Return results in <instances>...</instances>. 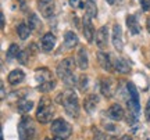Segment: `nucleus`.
I'll use <instances>...</instances> for the list:
<instances>
[{"mask_svg": "<svg viewBox=\"0 0 150 140\" xmlns=\"http://www.w3.org/2000/svg\"><path fill=\"white\" fill-rule=\"evenodd\" d=\"M45 140H50V139L47 137V139H45ZM53 140H63V139H59V137H56V139H53Z\"/></svg>", "mask_w": 150, "mask_h": 140, "instance_id": "obj_39", "label": "nucleus"}, {"mask_svg": "<svg viewBox=\"0 0 150 140\" xmlns=\"http://www.w3.org/2000/svg\"><path fill=\"white\" fill-rule=\"evenodd\" d=\"M93 140H106V135L100 132L99 129L95 130V135H93Z\"/></svg>", "mask_w": 150, "mask_h": 140, "instance_id": "obj_30", "label": "nucleus"}, {"mask_svg": "<svg viewBox=\"0 0 150 140\" xmlns=\"http://www.w3.org/2000/svg\"><path fill=\"white\" fill-rule=\"evenodd\" d=\"M64 44L68 49H72L78 44V36L75 35V32L72 31H67L64 33Z\"/></svg>", "mask_w": 150, "mask_h": 140, "instance_id": "obj_17", "label": "nucleus"}, {"mask_svg": "<svg viewBox=\"0 0 150 140\" xmlns=\"http://www.w3.org/2000/svg\"><path fill=\"white\" fill-rule=\"evenodd\" d=\"M140 6H142V8L145 11H149L150 10V0H139Z\"/></svg>", "mask_w": 150, "mask_h": 140, "instance_id": "obj_31", "label": "nucleus"}, {"mask_svg": "<svg viewBox=\"0 0 150 140\" xmlns=\"http://www.w3.org/2000/svg\"><path fill=\"white\" fill-rule=\"evenodd\" d=\"M108 4H114V0H107Z\"/></svg>", "mask_w": 150, "mask_h": 140, "instance_id": "obj_38", "label": "nucleus"}, {"mask_svg": "<svg viewBox=\"0 0 150 140\" xmlns=\"http://www.w3.org/2000/svg\"><path fill=\"white\" fill-rule=\"evenodd\" d=\"M82 27H83V36L86 38V40L91 43L93 42V38H95V28L92 25V21H91V17L89 15H83L82 18Z\"/></svg>", "mask_w": 150, "mask_h": 140, "instance_id": "obj_7", "label": "nucleus"}, {"mask_svg": "<svg viewBox=\"0 0 150 140\" xmlns=\"http://www.w3.org/2000/svg\"><path fill=\"white\" fill-rule=\"evenodd\" d=\"M18 54H20V47H18V44L13 43L10 44V47H8V50H7V60H11L14 58V57H18Z\"/></svg>", "mask_w": 150, "mask_h": 140, "instance_id": "obj_25", "label": "nucleus"}, {"mask_svg": "<svg viewBox=\"0 0 150 140\" xmlns=\"http://www.w3.org/2000/svg\"><path fill=\"white\" fill-rule=\"evenodd\" d=\"M112 65H114V70L117 71L118 74H128L131 71V67L129 64L122 58H115L112 60Z\"/></svg>", "mask_w": 150, "mask_h": 140, "instance_id": "obj_13", "label": "nucleus"}, {"mask_svg": "<svg viewBox=\"0 0 150 140\" xmlns=\"http://www.w3.org/2000/svg\"><path fill=\"white\" fill-rule=\"evenodd\" d=\"M6 97V92H4V85L1 83V98H4Z\"/></svg>", "mask_w": 150, "mask_h": 140, "instance_id": "obj_34", "label": "nucleus"}, {"mask_svg": "<svg viewBox=\"0 0 150 140\" xmlns=\"http://www.w3.org/2000/svg\"><path fill=\"white\" fill-rule=\"evenodd\" d=\"M97 60H99V64L102 65V68L104 71H111L114 68V65H112V60L110 57V54L107 53H97Z\"/></svg>", "mask_w": 150, "mask_h": 140, "instance_id": "obj_12", "label": "nucleus"}, {"mask_svg": "<svg viewBox=\"0 0 150 140\" xmlns=\"http://www.w3.org/2000/svg\"><path fill=\"white\" fill-rule=\"evenodd\" d=\"M24 76H25V74H24L21 70H14L8 74V78H7V79H8V83H10V85H18V83H21V82L24 81Z\"/></svg>", "mask_w": 150, "mask_h": 140, "instance_id": "obj_15", "label": "nucleus"}, {"mask_svg": "<svg viewBox=\"0 0 150 140\" xmlns=\"http://www.w3.org/2000/svg\"><path fill=\"white\" fill-rule=\"evenodd\" d=\"M120 140H132V137H131V136H128V135H125V136H122Z\"/></svg>", "mask_w": 150, "mask_h": 140, "instance_id": "obj_36", "label": "nucleus"}, {"mask_svg": "<svg viewBox=\"0 0 150 140\" xmlns=\"http://www.w3.org/2000/svg\"><path fill=\"white\" fill-rule=\"evenodd\" d=\"M17 33H18L20 39L25 40V39H28L29 35H31V28L28 27V25H25V24H20V25L17 27Z\"/></svg>", "mask_w": 150, "mask_h": 140, "instance_id": "obj_21", "label": "nucleus"}, {"mask_svg": "<svg viewBox=\"0 0 150 140\" xmlns=\"http://www.w3.org/2000/svg\"><path fill=\"white\" fill-rule=\"evenodd\" d=\"M97 103H99V96H97V94H91V96L85 100V110L88 113H92V111L96 108Z\"/></svg>", "mask_w": 150, "mask_h": 140, "instance_id": "obj_20", "label": "nucleus"}, {"mask_svg": "<svg viewBox=\"0 0 150 140\" xmlns=\"http://www.w3.org/2000/svg\"><path fill=\"white\" fill-rule=\"evenodd\" d=\"M78 1H79V0H70V4L72 6V7H75V6L78 4Z\"/></svg>", "mask_w": 150, "mask_h": 140, "instance_id": "obj_35", "label": "nucleus"}, {"mask_svg": "<svg viewBox=\"0 0 150 140\" xmlns=\"http://www.w3.org/2000/svg\"><path fill=\"white\" fill-rule=\"evenodd\" d=\"M0 20H1V29L4 28V15H3V13H0Z\"/></svg>", "mask_w": 150, "mask_h": 140, "instance_id": "obj_33", "label": "nucleus"}, {"mask_svg": "<svg viewBox=\"0 0 150 140\" xmlns=\"http://www.w3.org/2000/svg\"><path fill=\"white\" fill-rule=\"evenodd\" d=\"M112 43L114 47L117 49L118 51H121L124 49V42H122V29L118 24L112 25Z\"/></svg>", "mask_w": 150, "mask_h": 140, "instance_id": "obj_9", "label": "nucleus"}, {"mask_svg": "<svg viewBox=\"0 0 150 140\" xmlns=\"http://www.w3.org/2000/svg\"><path fill=\"white\" fill-rule=\"evenodd\" d=\"M76 61H78V67L81 70H85L88 68V64H89V60H88V53L83 47H81L78 50V56H76Z\"/></svg>", "mask_w": 150, "mask_h": 140, "instance_id": "obj_16", "label": "nucleus"}, {"mask_svg": "<svg viewBox=\"0 0 150 140\" xmlns=\"http://www.w3.org/2000/svg\"><path fill=\"white\" fill-rule=\"evenodd\" d=\"M127 90L129 93V98L135 103H139V93H138V89L135 87L134 83H127Z\"/></svg>", "mask_w": 150, "mask_h": 140, "instance_id": "obj_24", "label": "nucleus"}, {"mask_svg": "<svg viewBox=\"0 0 150 140\" xmlns=\"http://www.w3.org/2000/svg\"><path fill=\"white\" fill-rule=\"evenodd\" d=\"M74 68H75L74 60L65 58V60H63L59 64V67H57V75L64 82H67V83H74V76H72Z\"/></svg>", "mask_w": 150, "mask_h": 140, "instance_id": "obj_2", "label": "nucleus"}, {"mask_svg": "<svg viewBox=\"0 0 150 140\" xmlns=\"http://www.w3.org/2000/svg\"><path fill=\"white\" fill-rule=\"evenodd\" d=\"M85 8H86V15H89L91 18H95L97 15V7H96V3L93 0H88L85 4Z\"/></svg>", "mask_w": 150, "mask_h": 140, "instance_id": "obj_23", "label": "nucleus"}, {"mask_svg": "<svg viewBox=\"0 0 150 140\" xmlns=\"http://www.w3.org/2000/svg\"><path fill=\"white\" fill-rule=\"evenodd\" d=\"M127 25L129 28V32L132 35H138L140 32V27L138 21H136V17L135 15H128L127 17Z\"/></svg>", "mask_w": 150, "mask_h": 140, "instance_id": "obj_18", "label": "nucleus"}, {"mask_svg": "<svg viewBox=\"0 0 150 140\" xmlns=\"http://www.w3.org/2000/svg\"><path fill=\"white\" fill-rule=\"evenodd\" d=\"M53 106L52 101L49 98H42L39 103V107H38V113H36V118L40 124H47L50 119L53 118Z\"/></svg>", "mask_w": 150, "mask_h": 140, "instance_id": "obj_3", "label": "nucleus"}, {"mask_svg": "<svg viewBox=\"0 0 150 140\" xmlns=\"http://www.w3.org/2000/svg\"><path fill=\"white\" fill-rule=\"evenodd\" d=\"M108 117L112 121H120L124 117V110L121 108L120 104H112L111 107L108 108Z\"/></svg>", "mask_w": 150, "mask_h": 140, "instance_id": "obj_14", "label": "nucleus"}, {"mask_svg": "<svg viewBox=\"0 0 150 140\" xmlns=\"http://www.w3.org/2000/svg\"><path fill=\"white\" fill-rule=\"evenodd\" d=\"M38 8L45 18L52 17L54 13V0H38Z\"/></svg>", "mask_w": 150, "mask_h": 140, "instance_id": "obj_6", "label": "nucleus"}, {"mask_svg": "<svg viewBox=\"0 0 150 140\" xmlns=\"http://www.w3.org/2000/svg\"><path fill=\"white\" fill-rule=\"evenodd\" d=\"M78 86L82 92L86 90V86H88V76L86 75H81L79 76V82H78Z\"/></svg>", "mask_w": 150, "mask_h": 140, "instance_id": "obj_28", "label": "nucleus"}, {"mask_svg": "<svg viewBox=\"0 0 150 140\" xmlns=\"http://www.w3.org/2000/svg\"><path fill=\"white\" fill-rule=\"evenodd\" d=\"M146 27H147V31L150 32V18H147V21H146Z\"/></svg>", "mask_w": 150, "mask_h": 140, "instance_id": "obj_37", "label": "nucleus"}, {"mask_svg": "<svg viewBox=\"0 0 150 140\" xmlns=\"http://www.w3.org/2000/svg\"><path fill=\"white\" fill-rule=\"evenodd\" d=\"M54 86H56V82L54 81H47V82H45V83H40L38 89H39V92L47 93V92H50V90H53Z\"/></svg>", "mask_w": 150, "mask_h": 140, "instance_id": "obj_26", "label": "nucleus"}, {"mask_svg": "<svg viewBox=\"0 0 150 140\" xmlns=\"http://www.w3.org/2000/svg\"><path fill=\"white\" fill-rule=\"evenodd\" d=\"M63 106H64L65 113L68 114L71 118H78V115H79V103H78V97L74 93V90L68 89L67 92L63 93Z\"/></svg>", "mask_w": 150, "mask_h": 140, "instance_id": "obj_1", "label": "nucleus"}, {"mask_svg": "<svg viewBox=\"0 0 150 140\" xmlns=\"http://www.w3.org/2000/svg\"><path fill=\"white\" fill-rule=\"evenodd\" d=\"M96 44H97V47H100V49L107 47V44H108V28L107 27L99 28V31L96 32Z\"/></svg>", "mask_w": 150, "mask_h": 140, "instance_id": "obj_10", "label": "nucleus"}, {"mask_svg": "<svg viewBox=\"0 0 150 140\" xmlns=\"http://www.w3.org/2000/svg\"><path fill=\"white\" fill-rule=\"evenodd\" d=\"M18 135L21 140H33L35 136V125L29 117H22L18 124Z\"/></svg>", "mask_w": 150, "mask_h": 140, "instance_id": "obj_5", "label": "nucleus"}, {"mask_svg": "<svg viewBox=\"0 0 150 140\" xmlns=\"http://www.w3.org/2000/svg\"><path fill=\"white\" fill-rule=\"evenodd\" d=\"M120 1H122V0H120Z\"/></svg>", "mask_w": 150, "mask_h": 140, "instance_id": "obj_40", "label": "nucleus"}, {"mask_svg": "<svg viewBox=\"0 0 150 140\" xmlns=\"http://www.w3.org/2000/svg\"><path fill=\"white\" fill-rule=\"evenodd\" d=\"M36 81H39L40 83H45L47 81H52L50 79V72H49L46 68H40V70H36Z\"/></svg>", "mask_w": 150, "mask_h": 140, "instance_id": "obj_22", "label": "nucleus"}, {"mask_svg": "<svg viewBox=\"0 0 150 140\" xmlns=\"http://www.w3.org/2000/svg\"><path fill=\"white\" fill-rule=\"evenodd\" d=\"M28 24H29V28L31 29H38L39 25H40V21L38 20V17L35 14H29L28 17Z\"/></svg>", "mask_w": 150, "mask_h": 140, "instance_id": "obj_27", "label": "nucleus"}, {"mask_svg": "<svg viewBox=\"0 0 150 140\" xmlns=\"http://www.w3.org/2000/svg\"><path fill=\"white\" fill-rule=\"evenodd\" d=\"M52 133H53L56 137L59 139H67L71 136V132H72V126H71L68 122H65L64 119H56L52 122Z\"/></svg>", "mask_w": 150, "mask_h": 140, "instance_id": "obj_4", "label": "nucleus"}, {"mask_svg": "<svg viewBox=\"0 0 150 140\" xmlns=\"http://www.w3.org/2000/svg\"><path fill=\"white\" fill-rule=\"evenodd\" d=\"M115 81L111 79V78H107V79H103L102 85H100V90H102V94L104 97H112V94L115 93Z\"/></svg>", "mask_w": 150, "mask_h": 140, "instance_id": "obj_8", "label": "nucleus"}, {"mask_svg": "<svg viewBox=\"0 0 150 140\" xmlns=\"http://www.w3.org/2000/svg\"><path fill=\"white\" fill-rule=\"evenodd\" d=\"M145 117L146 121H150V98L146 103V108H145Z\"/></svg>", "mask_w": 150, "mask_h": 140, "instance_id": "obj_32", "label": "nucleus"}, {"mask_svg": "<svg viewBox=\"0 0 150 140\" xmlns=\"http://www.w3.org/2000/svg\"><path fill=\"white\" fill-rule=\"evenodd\" d=\"M28 57H29V54H28V50H25V51H20V54H18V61L21 63V64H27L28 63Z\"/></svg>", "mask_w": 150, "mask_h": 140, "instance_id": "obj_29", "label": "nucleus"}, {"mask_svg": "<svg viewBox=\"0 0 150 140\" xmlns=\"http://www.w3.org/2000/svg\"><path fill=\"white\" fill-rule=\"evenodd\" d=\"M56 46V36H54L53 33H45L40 39V47L45 50V51H52Z\"/></svg>", "mask_w": 150, "mask_h": 140, "instance_id": "obj_11", "label": "nucleus"}, {"mask_svg": "<svg viewBox=\"0 0 150 140\" xmlns=\"http://www.w3.org/2000/svg\"><path fill=\"white\" fill-rule=\"evenodd\" d=\"M33 107V103L31 100H25V98H21L18 104H17V110H18V113L21 114H27L29 113Z\"/></svg>", "mask_w": 150, "mask_h": 140, "instance_id": "obj_19", "label": "nucleus"}]
</instances>
